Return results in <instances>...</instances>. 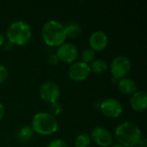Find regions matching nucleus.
<instances>
[{"mask_svg":"<svg viewBox=\"0 0 147 147\" xmlns=\"http://www.w3.org/2000/svg\"><path fill=\"white\" fill-rule=\"evenodd\" d=\"M115 137L119 145L122 146L136 147L142 138V133L135 123L125 121L116 127Z\"/></svg>","mask_w":147,"mask_h":147,"instance_id":"1","label":"nucleus"},{"mask_svg":"<svg viewBox=\"0 0 147 147\" xmlns=\"http://www.w3.org/2000/svg\"><path fill=\"white\" fill-rule=\"evenodd\" d=\"M41 38L46 45L52 47H58L66 40L65 26L56 20L47 21L42 27Z\"/></svg>","mask_w":147,"mask_h":147,"instance_id":"2","label":"nucleus"},{"mask_svg":"<svg viewBox=\"0 0 147 147\" xmlns=\"http://www.w3.org/2000/svg\"><path fill=\"white\" fill-rule=\"evenodd\" d=\"M7 40L14 46L22 47L27 45L32 37V31L30 26L21 20L13 22L9 24L6 30Z\"/></svg>","mask_w":147,"mask_h":147,"instance_id":"3","label":"nucleus"},{"mask_svg":"<svg viewBox=\"0 0 147 147\" xmlns=\"http://www.w3.org/2000/svg\"><path fill=\"white\" fill-rule=\"evenodd\" d=\"M31 127L34 133L42 136H50L58 131L59 122L50 113L39 112L34 115Z\"/></svg>","mask_w":147,"mask_h":147,"instance_id":"4","label":"nucleus"},{"mask_svg":"<svg viewBox=\"0 0 147 147\" xmlns=\"http://www.w3.org/2000/svg\"><path fill=\"white\" fill-rule=\"evenodd\" d=\"M132 68V63L129 58L125 55H118L113 59L110 63L109 70L114 79L120 80L129 74Z\"/></svg>","mask_w":147,"mask_h":147,"instance_id":"5","label":"nucleus"},{"mask_svg":"<svg viewBox=\"0 0 147 147\" xmlns=\"http://www.w3.org/2000/svg\"><path fill=\"white\" fill-rule=\"evenodd\" d=\"M100 110L106 117L116 119L121 115L123 112V106L121 102L117 99L108 97L101 102Z\"/></svg>","mask_w":147,"mask_h":147,"instance_id":"6","label":"nucleus"},{"mask_svg":"<svg viewBox=\"0 0 147 147\" xmlns=\"http://www.w3.org/2000/svg\"><path fill=\"white\" fill-rule=\"evenodd\" d=\"M39 94L42 101L53 104L58 102L60 96L59 87L53 82L47 81L43 83L39 90Z\"/></svg>","mask_w":147,"mask_h":147,"instance_id":"7","label":"nucleus"},{"mask_svg":"<svg viewBox=\"0 0 147 147\" xmlns=\"http://www.w3.org/2000/svg\"><path fill=\"white\" fill-rule=\"evenodd\" d=\"M56 56L59 61L65 64H72L78 58V49L74 44L65 42L58 47Z\"/></svg>","mask_w":147,"mask_h":147,"instance_id":"8","label":"nucleus"},{"mask_svg":"<svg viewBox=\"0 0 147 147\" xmlns=\"http://www.w3.org/2000/svg\"><path fill=\"white\" fill-rule=\"evenodd\" d=\"M91 73L90 65L83 61H76L71 65L68 70L69 78L74 82H83Z\"/></svg>","mask_w":147,"mask_h":147,"instance_id":"9","label":"nucleus"},{"mask_svg":"<svg viewBox=\"0 0 147 147\" xmlns=\"http://www.w3.org/2000/svg\"><path fill=\"white\" fill-rule=\"evenodd\" d=\"M91 140L100 147H110L113 145L112 134L103 127H96L90 134Z\"/></svg>","mask_w":147,"mask_h":147,"instance_id":"10","label":"nucleus"},{"mask_svg":"<svg viewBox=\"0 0 147 147\" xmlns=\"http://www.w3.org/2000/svg\"><path fill=\"white\" fill-rule=\"evenodd\" d=\"M109 44V37L103 31H95L89 38L90 48L95 52H102L106 49Z\"/></svg>","mask_w":147,"mask_h":147,"instance_id":"11","label":"nucleus"},{"mask_svg":"<svg viewBox=\"0 0 147 147\" xmlns=\"http://www.w3.org/2000/svg\"><path fill=\"white\" fill-rule=\"evenodd\" d=\"M130 106L136 112H143L147 108V94L145 91H136L130 97Z\"/></svg>","mask_w":147,"mask_h":147,"instance_id":"12","label":"nucleus"},{"mask_svg":"<svg viewBox=\"0 0 147 147\" xmlns=\"http://www.w3.org/2000/svg\"><path fill=\"white\" fill-rule=\"evenodd\" d=\"M117 88L121 94L126 96H132L138 90L136 82L129 78H124L122 79L118 80Z\"/></svg>","mask_w":147,"mask_h":147,"instance_id":"13","label":"nucleus"},{"mask_svg":"<svg viewBox=\"0 0 147 147\" xmlns=\"http://www.w3.org/2000/svg\"><path fill=\"white\" fill-rule=\"evenodd\" d=\"M66 37L71 39H76L79 37L82 34V28L77 22H69L65 26Z\"/></svg>","mask_w":147,"mask_h":147,"instance_id":"14","label":"nucleus"},{"mask_svg":"<svg viewBox=\"0 0 147 147\" xmlns=\"http://www.w3.org/2000/svg\"><path fill=\"white\" fill-rule=\"evenodd\" d=\"M34 130L31 126H23L22 127L16 134V138L21 142H28L34 136Z\"/></svg>","mask_w":147,"mask_h":147,"instance_id":"15","label":"nucleus"},{"mask_svg":"<svg viewBox=\"0 0 147 147\" xmlns=\"http://www.w3.org/2000/svg\"><path fill=\"white\" fill-rule=\"evenodd\" d=\"M91 71L96 73V74H102L106 72L109 69L107 63L103 59H95L90 65Z\"/></svg>","mask_w":147,"mask_h":147,"instance_id":"16","label":"nucleus"},{"mask_svg":"<svg viewBox=\"0 0 147 147\" xmlns=\"http://www.w3.org/2000/svg\"><path fill=\"white\" fill-rule=\"evenodd\" d=\"M91 143L90 136L87 134H81L77 136L74 147H89Z\"/></svg>","mask_w":147,"mask_h":147,"instance_id":"17","label":"nucleus"},{"mask_svg":"<svg viewBox=\"0 0 147 147\" xmlns=\"http://www.w3.org/2000/svg\"><path fill=\"white\" fill-rule=\"evenodd\" d=\"M81 58H82V61L90 65L91 64L94 60H95V58H96V52L93 51L92 49H90V47L89 48H85L83 52H82V54H81Z\"/></svg>","mask_w":147,"mask_h":147,"instance_id":"18","label":"nucleus"},{"mask_svg":"<svg viewBox=\"0 0 147 147\" xmlns=\"http://www.w3.org/2000/svg\"><path fill=\"white\" fill-rule=\"evenodd\" d=\"M62 112V107L61 105L57 102L55 103L51 104V115H53L54 117H56L57 115H59Z\"/></svg>","mask_w":147,"mask_h":147,"instance_id":"19","label":"nucleus"},{"mask_svg":"<svg viewBox=\"0 0 147 147\" xmlns=\"http://www.w3.org/2000/svg\"><path fill=\"white\" fill-rule=\"evenodd\" d=\"M8 76H9L8 69L4 65H0V84H3L4 81H6Z\"/></svg>","mask_w":147,"mask_h":147,"instance_id":"20","label":"nucleus"},{"mask_svg":"<svg viewBox=\"0 0 147 147\" xmlns=\"http://www.w3.org/2000/svg\"><path fill=\"white\" fill-rule=\"evenodd\" d=\"M47 147H68V146L65 140L58 139V140H54L51 141Z\"/></svg>","mask_w":147,"mask_h":147,"instance_id":"21","label":"nucleus"},{"mask_svg":"<svg viewBox=\"0 0 147 147\" xmlns=\"http://www.w3.org/2000/svg\"><path fill=\"white\" fill-rule=\"evenodd\" d=\"M3 49H4L5 51H9V50H11V49L13 48L14 45H13L12 43H10L9 40H5V42L3 43Z\"/></svg>","mask_w":147,"mask_h":147,"instance_id":"22","label":"nucleus"},{"mask_svg":"<svg viewBox=\"0 0 147 147\" xmlns=\"http://www.w3.org/2000/svg\"><path fill=\"white\" fill-rule=\"evenodd\" d=\"M49 63L52 64V65H56L57 63H59V59L56 56V54H52L50 57H49Z\"/></svg>","mask_w":147,"mask_h":147,"instance_id":"23","label":"nucleus"},{"mask_svg":"<svg viewBox=\"0 0 147 147\" xmlns=\"http://www.w3.org/2000/svg\"><path fill=\"white\" fill-rule=\"evenodd\" d=\"M4 115H5V108L3 104L0 102V121L3 120V118L4 117Z\"/></svg>","mask_w":147,"mask_h":147,"instance_id":"24","label":"nucleus"},{"mask_svg":"<svg viewBox=\"0 0 147 147\" xmlns=\"http://www.w3.org/2000/svg\"><path fill=\"white\" fill-rule=\"evenodd\" d=\"M138 147H147V142L146 138H141V140H140L139 144H138Z\"/></svg>","mask_w":147,"mask_h":147,"instance_id":"25","label":"nucleus"},{"mask_svg":"<svg viewBox=\"0 0 147 147\" xmlns=\"http://www.w3.org/2000/svg\"><path fill=\"white\" fill-rule=\"evenodd\" d=\"M4 42H5V36L2 33H0V47H3Z\"/></svg>","mask_w":147,"mask_h":147,"instance_id":"26","label":"nucleus"},{"mask_svg":"<svg viewBox=\"0 0 147 147\" xmlns=\"http://www.w3.org/2000/svg\"><path fill=\"white\" fill-rule=\"evenodd\" d=\"M110 147H124L122 146L121 145H119V144H116V145H112Z\"/></svg>","mask_w":147,"mask_h":147,"instance_id":"27","label":"nucleus"},{"mask_svg":"<svg viewBox=\"0 0 147 147\" xmlns=\"http://www.w3.org/2000/svg\"><path fill=\"white\" fill-rule=\"evenodd\" d=\"M136 147H138V146H136Z\"/></svg>","mask_w":147,"mask_h":147,"instance_id":"28","label":"nucleus"}]
</instances>
